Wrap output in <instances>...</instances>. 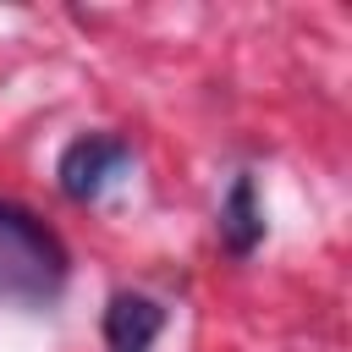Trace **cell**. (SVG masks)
I'll return each instance as SVG.
<instances>
[{
  "label": "cell",
  "mask_w": 352,
  "mask_h": 352,
  "mask_svg": "<svg viewBox=\"0 0 352 352\" xmlns=\"http://www.w3.org/2000/svg\"><path fill=\"white\" fill-rule=\"evenodd\" d=\"M72 275L66 242L22 204L0 198V302L22 314H44L60 302Z\"/></svg>",
  "instance_id": "cell-1"
},
{
  "label": "cell",
  "mask_w": 352,
  "mask_h": 352,
  "mask_svg": "<svg viewBox=\"0 0 352 352\" xmlns=\"http://www.w3.org/2000/svg\"><path fill=\"white\" fill-rule=\"evenodd\" d=\"M165 330V308L143 292H116L104 302V346L110 352H154Z\"/></svg>",
  "instance_id": "cell-3"
},
{
  "label": "cell",
  "mask_w": 352,
  "mask_h": 352,
  "mask_svg": "<svg viewBox=\"0 0 352 352\" xmlns=\"http://www.w3.org/2000/svg\"><path fill=\"white\" fill-rule=\"evenodd\" d=\"M132 165V148L121 143V138H104V132H82V138H72L66 143V154H60V165H55V176H60V192L72 198V204H94L121 170Z\"/></svg>",
  "instance_id": "cell-2"
},
{
  "label": "cell",
  "mask_w": 352,
  "mask_h": 352,
  "mask_svg": "<svg viewBox=\"0 0 352 352\" xmlns=\"http://www.w3.org/2000/svg\"><path fill=\"white\" fill-rule=\"evenodd\" d=\"M220 242H226L236 258H248V253L264 242V209H258L253 176H236V182H231V192H226V204H220Z\"/></svg>",
  "instance_id": "cell-4"
}]
</instances>
